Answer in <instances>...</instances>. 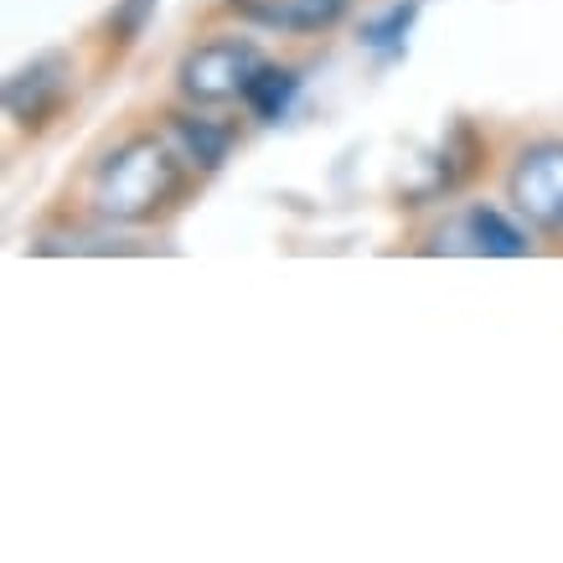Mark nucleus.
Masks as SVG:
<instances>
[{"label": "nucleus", "instance_id": "obj_5", "mask_svg": "<svg viewBox=\"0 0 563 563\" xmlns=\"http://www.w3.org/2000/svg\"><path fill=\"white\" fill-rule=\"evenodd\" d=\"M357 0H218V16L239 21L249 32L264 36H300V42H316V36L342 32L346 16H352Z\"/></svg>", "mask_w": 563, "mask_h": 563}, {"label": "nucleus", "instance_id": "obj_7", "mask_svg": "<svg viewBox=\"0 0 563 563\" xmlns=\"http://www.w3.org/2000/svg\"><path fill=\"white\" fill-rule=\"evenodd\" d=\"M155 120L166 124V135L181 145V155H187L202 176H218L222 166H228V155L239 151V124L218 120L212 109H197V103L172 99L161 114H155Z\"/></svg>", "mask_w": 563, "mask_h": 563}, {"label": "nucleus", "instance_id": "obj_1", "mask_svg": "<svg viewBox=\"0 0 563 563\" xmlns=\"http://www.w3.org/2000/svg\"><path fill=\"white\" fill-rule=\"evenodd\" d=\"M207 176L191 166L166 124H124L88 155L73 187L78 212L103 228H166L197 202Z\"/></svg>", "mask_w": 563, "mask_h": 563}, {"label": "nucleus", "instance_id": "obj_10", "mask_svg": "<svg viewBox=\"0 0 563 563\" xmlns=\"http://www.w3.org/2000/svg\"><path fill=\"white\" fill-rule=\"evenodd\" d=\"M155 0H114V11L103 16V26L93 32V47H99V68H120L124 57L135 52V42L145 36V21H151Z\"/></svg>", "mask_w": 563, "mask_h": 563}, {"label": "nucleus", "instance_id": "obj_4", "mask_svg": "<svg viewBox=\"0 0 563 563\" xmlns=\"http://www.w3.org/2000/svg\"><path fill=\"white\" fill-rule=\"evenodd\" d=\"M501 191H507V207L538 239H563V135L517 145Z\"/></svg>", "mask_w": 563, "mask_h": 563}, {"label": "nucleus", "instance_id": "obj_9", "mask_svg": "<svg viewBox=\"0 0 563 563\" xmlns=\"http://www.w3.org/2000/svg\"><path fill=\"white\" fill-rule=\"evenodd\" d=\"M492 166V140L481 135L476 124H455L440 145V187L444 191H465L471 181H481Z\"/></svg>", "mask_w": 563, "mask_h": 563}, {"label": "nucleus", "instance_id": "obj_6", "mask_svg": "<svg viewBox=\"0 0 563 563\" xmlns=\"http://www.w3.org/2000/svg\"><path fill=\"white\" fill-rule=\"evenodd\" d=\"M434 233H450V254H486V258H522L532 254V228L517 212L492 202H465L455 218H444Z\"/></svg>", "mask_w": 563, "mask_h": 563}, {"label": "nucleus", "instance_id": "obj_3", "mask_svg": "<svg viewBox=\"0 0 563 563\" xmlns=\"http://www.w3.org/2000/svg\"><path fill=\"white\" fill-rule=\"evenodd\" d=\"M78 103V57L73 52H42L16 68L0 88V109L16 140H47Z\"/></svg>", "mask_w": 563, "mask_h": 563}, {"label": "nucleus", "instance_id": "obj_2", "mask_svg": "<svg viewBox=\"0 0 563 563\" xmlns=\"http://www.w3.org/2000/svg\"><path fill=\"white\" fill-rule=\"evenodd\" d=\"M264 63V47H258L249 26H228V32H207L197 36L172 68V93L181 103H197V109H228V103L243 99V88L254 78V68Z\"/></svg>", "mask_w": 563, "mask_h": 563}, {"label": "nucleus", "instance_id": "obj_8", "mask_svg": "<svg viewBox=\"0 0 563 563\" xmlns=\"http://www.w3.org/2000/svg\"><path fill=\"white\" fill-rule=\"evenodd\" d=\"M300 84H306V68H300V63H274V57H264L254 68V78H249V88H243L239 109L254 124H279L295 109V99H300Z\"/></svg>", "mask_w": 563, "mask_h": 563}]
</instances>
